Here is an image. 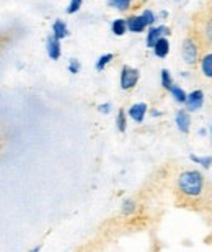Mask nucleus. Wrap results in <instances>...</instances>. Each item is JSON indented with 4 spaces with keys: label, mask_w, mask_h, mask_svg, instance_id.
Listing matches in <instances>:
<instances>
[{
    "label": "nucleus",
    "mask_w": 212,
    "mask_h": 252,
    "mask_svg": "<svg viewBox=\"0 0 212 252\" xmlns=\"http://www.w3.org/2000/svg\"><path fill=\"white\" fill-rule=\"evenodd\" d=\"M154 49V53H155V56L160 58V59H163L168 56V53H170V43H168V39L166 38H160L157 43H155V46L152 48Z\"/></svg>",
    "instance_id": "obj_11"
},
{
    "label": "nucleus",
    "mask_w": 212,
    "mask_h": 252,
    "mask_svg": "<svg viewBox=\"0 0 212 252\" xmlns=\"http://www.w3.org/2000/svg\"><path fill=\"white\" fill-rule=\"evenodd\" d=\"M135 208H137V205H135L134 200H124L123 206H121V211H123L124 215H132Z\"/></svg>",
    "instance_id": "obj_18"
},
{
    "label": "nucleus",
    "mask_w": 212,
    "mask_h": 252,
    "mask_svg": "<svg viewBox=\"0 0 212 252\" xmlns=\"http://www.w3.org/2000/svg\"><path fill=\"white\" fill-rule=\"evenodd\" d=\"M113 54H103V56L102 58H100L98 59V61H97V65H95V67H97V70H103L105 67H106V65H108L111 61H113Z\"/></svg>",
    "instance_id": "obj_19"
},
{
    "label": "nucleus",
    "mask_w": 212,
    "mask_h": 252,
    "mask_svg": "<svg viewBox=\"0 0 212 252\" xmlns=\"http://www.w3.org/2000/svg\"><path fill=\"white\" fill-rule=\"evenodd\" d=\"M204 103V94L201 92V90H194V92H191L188 97H186V110L188 112H196V110H199L203 107Z\"/></svg>",
    "instance_id": "obj_5"
},
{
    "label": "nucleus",
    "mask_w": 212,
    "mask_h": 252,
    "mask_svg": "<svg viewBox=\"0 0 212 252\" xmlns=\"http://www.w3.org/2000/svg\"><path fill=\"white\" fill-rule=\"evenodd\" d=\"M98 110H100V112H102L103 115H108V113L111 112V103H102V105L98 107Z\"/></svg>",
    "instance_id": "obj_25"
},
{
    "label": "nucleus",
    "mask_w": 212,
    "mask_h": 252,
    "mask_svg": "<svg viewBox=\"0 0 212 252\" xmlns=\"http://www.w3.org/2000/svg\"><path fill=\"white\" fill-rule=\"evenodd\" d=\"M116 126H118V129L121 133H124L126 128H128V120H126V112L123 108L118 112V117H116Z\"/></svg>",
    "instance_id": "obj_16"
},
{
    "label": "nucleus",
    "mask_w": 212,
    "mask_h": 252,
    "mask_svg": "<svg viewBox=\"0 0 212 252\" xmlns=\"http://www.w3.org/2000/svg\"><path fill=\"white\" fill-rule=\"evenodd\" d=\"M80 7H82V0H70L69 7H67V13L72 15V13H77Z\"/></svg>",
    "instance_id": "obj_23"
},
{
    "label": "nucleus",
    "mask_w": 212,
    "mask_h": 252,
    "mask_svg": "<svg viewBox=\"0 0 212 252\" xmlns=\"http://www.w3.org/2000/svg\"><path fill=\"white\" fill-rule=\"evenodd\" d=\"M189 159L193 160V162H196V164L203 165V167H211V165H212V158H211V156H208V158H198V156L191 154Z\"/></svg>",
    "instance_id": "obj_20"
},
{
    "label": "nucleus",
    "mask_w": 212,
    "mask_h": 252,
    "mask_svg": "<svg viewBox=\"0 0 212 252\" xmlns=\"http://www.w3.org/2000/svg\"><path fill=\"white\" fill-rule=\"evenodd\" d=\"M204 38L212 44V17H209L204 23Z\"/></svg>",
    "instance_id": "obj_22"
},
{
    "label": "nucleus",
    "mask_w": 212,
    "mask_h": 252,
    "mask_svg": "<svg viewBox=\"0 0 212 252\" xmlns=\"http://www.w3.org/2000/svg\"><path fill=\"white\" fill-rule=\"evenodd\" d=\"M176 126H178V129L181 131V133H188L189 131V126H191V117L186 112H183V110H180L178 113H176Z\"/></svg>",
    "instance_id": "obj_9"
},
{
    "label": "nucleus",
    "mask_w": 212,
    "mask_h": 252,
    "mask_svg": "<svg viewBox=\"0 0 212 252\" xmlns=\"http://www.w3.org/2000/svg\"><path fill=\"white\" fill-rule=\"evenodd\" d=\"M170 34V28L168 27H165V25H160V27H152L149 30V33H147V46L149 48H154L155 46V43L159 41L160 38H166Z\"/></svg>",
    "instance_id": "obj_4"
},
{
    "label": "nucleus",
    "mask_w": 212,
    "mask_h": 252,
    "mask_svg": "<svg viewBox=\"0 0 212 252\" xmlns=\"http://www.w3.org/2000/svg\"><path fill=\"white\" fill-rule=\"evenodd\" d=\"M139 82V70L129 65H124L121 70V89L123 90H131L134 89Z\"/></svg>",
    "instance_id": "obj_3"
},
{
    "label": "nucleus",
    "mask_w": 212,
    "mask_h": 252,
    "mask_svg": "<svg viewBox=\"0 0 212 252\" xmlns=\"http://www.w3.org/2000/svg\"><path fill=\"white\" fill-rule=\"evenodd\" d=\"M181 54H183V59L186 61V64L198 63V59H199V48H198V43H196L191 36H188L183 41Z\"/></svg>",
    "instance_id": "obj_2"
},
{
    "label": "nucleus",
    "mask_w": 212,
    "mask_h": 252,
    "mask_svg": "<svg viewBox=\"0 0 212 252\" xmlns=\"http://www.w3.org/2000/svg\"><path fill=\"white\" fill-rule=\"evenodd\" d=\"M161 112H159V110H152V117H160Z\"/></svg>",
    "instance_id": "obj_27"
},
{
    "label": "nucleus",
    "mask_w": 212,
    "mask_h": 252,
    "mask_svg": "<svg viewBox=\"0 0 212 252\" xmlns=\"http://www.w3.org/2000/svg\"><path fill=\"white\" fill-rule=\"evenodd\" d=\"M111 32H113L116 36H123V34L128 32V27H126V20L124 18L114 20L113 25H111Z\"/></svg>",
    "instance_id": "obj_13"
},
{
    "label": "nucleus",
    "mask_w": 212,
    "mask_h": 252,
    "mask_svg": "<svg viewBox=\"0 0 212 252\" xmlns=\"http://www.w3.org/2000/svg\"><path fill=\"white\" fill-rule=\"evenodd\" d=\"M126 27H128L129 32L132 33H142L145 28H147V25L142 20L140 15H132V17H129L126 20Z\"/></svg>",
    "instance_id": "obj_8"
},
{
    "label": "nucleus",
    "mask_w": 212,
    "mask_h": 252,
    "mask_svg": "<svg viewBox=\"0 0 212 252\" xmlns=\"http://www.w3.org/2000/svg\"><path fill=\"white\" fill-rule=\"evenodd\" d=\"M170 94L173 95V98L176 100L178 103H185L186 102V92L181 87H178V85H171V89H170Z\"/></svg>",
    "instance_id": "obj_14"
},
{
    "label": "nucleus",
    "mask_w": 212,
    "mask_h": 252,
    "mask_svg": "<svg viewBox=\"0 0 212 252\" xmlns=\"http://www.w3.org/2000/svg\"><path fill=\"white\" fill-rule=\"evenodd\" d=\"M46 53L51 59L57 61V59L60 58V54H62V51H60V39L54 38L53 34L51 36H48L46 38Z\"/></svg>",
    "instance_id": "obj_6"
},
{
    "label": "nucleus",
    "mask_w": 212,
    "mask_h": 252,
    "mask_svg": "<svg viewBox=\"0 0 212 252\" xmlns=\"http://www.w3.org/2000/svg\"><path fill=\"white\" fill-rule=\"evenodd\" d=\"M140 17H142V20L145 22V25H147V27H152V25L157 22V18H155V13L152 12V10H144Z\"/></svg>",
    "instance_id": "obj_21"
},
{
    "label": "nucleus",
    "mask_w": 212,
    "mask_h": 252,
    "mask_svg": "<svg viewBox=\"0 0 212 252\" xmlns=\"http://www.w3.org/2000/svg\"><path fill=\"white\" fill-rule=\"evenodd\" d=\"M28 252H41V244H38V246H34V248H31Z\"/></svg>",
    "instance_id": "obj_26"
},
{
    "label": "nucleus",
    "mask_w": 212,
    "mask_h": 252,
    "mask_svg": "<svg viewBox=\"0 0 212 252\" xmlns=\"http://www.w3.org/2000/svg\"><path fill=\"white\" fill-rule=\"evenodd\" d=\"M108 3L111 7H114L116 10H119V12H126V10L131 8L132 0H108Z\"/></svg>",
    "instance_id": "obj_15"
},
{
    "label": "nucleus",
    "mask_w": 212,
    "mask_h": 252,
    "mask_svg": "<svg viewBox=\"0 0 212 252\" xmlns=\"http://www.w3.org/2000/svg\"><path fill=\"white\" fill-rule=\"evenodd\" d=\"M128 115L134 120L135 123H142L144 118H145V115H147V105L142 103V102H140V103H134L132 107L129 108Z\"/></svg>",
    "instance_id": "obj_7"
},
{
    "label": "nucleus",
    "mask_w": 212,
    "mask_h": 252,
    "mask_svg": "<svg viewBox=\"0 0 212 252\" xmlns=\"http://www.w3.org/2000/svg\"><path fill=\"white\" fill-rule=\"evenodd\" d=\"M171 85H173V79H171V74L168 69H163L161 70V87L170 90Z\"/></svg>",
    "instance_id": "obj_17"
},
{
    "label": "nucleus",
    "mask_w": 212,
    "mask_h": 252,
    "mask_svg": "<svg viewBox=\"0 0 212 252\" xmlns=\"http://www.w3.org/2000/svg\"><path fill=\"white\" fill-rule=\"evenodd\" d=\"M204 177L198 170H185L178 177V190L186 196H198L203 191Z\"/></svg>",
    "instance_id": "obj_1"
},
{
    "label": "nucleus",
    "mask_w": 212,
    "mask_h": 252,
    "mask_svg": "<svg viewBox=\"0 0 212 252\" xmlns=\"http://www.w3.org/2000/svg\"><path fill=\"white\" fill-rule=\"evenodd\" d=\"M201 70H203V74L206 77L212 79V53L204 54V56L201 58Z\"/></svg>",
    "instance_id": "obj_12"
},
{
    "label": "nucleus",
    "mask_w": 212,
    "mask_h": 252,
    "mask_svg": "<svg viewBox=\"0 0 212 252\" xmlns=\"http://www.w3.org/2000/svg\"><path fill=\"white\" fill-rule=\"evenodd\" d=\"M53 36L57 39H64L69 36V28L64 20H55L53 23Z\"/></svg>",
    "instance_id": "obj_10"
},
{
    "label": "nucleus",
    "mask_w": 212,
    "mask_h": 252,
    "mask_svg": "<svg viewBox=\"0 0 212 252\" xmlns=\"http://www.w3.org/2000/svg\"><path fill=\"white\" fill-rule=\"evenodd\" d=\"M80 70V63L77 61V59H72V61L69 63V72L70 74H79Z\"/></svg>",
    "instance_id": "obj_24"
}]
</instances>
